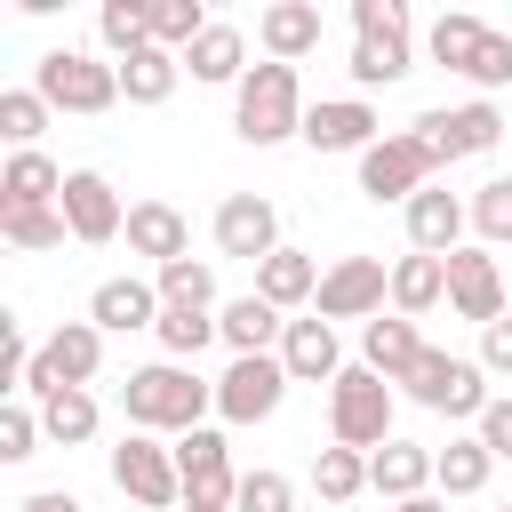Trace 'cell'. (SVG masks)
Masks as SVG:
<instances>
[{"label":"cell","instance_id":"6da1fadb","mask_svg":"<svg viewBox=\"0 0 512 512\" xmlns=\"http://www.w3.org/2000/svg\"><path fill=\"white\" fill-rule=\"evenodd\" d=\"M120 416H128V432H168V440H184V432H200V424L216 416V384H208L200 368H184V360H152V368H128Z\"/></svg>","mask_w":512,"mask_h":512},{"label":"cell","instance_id":"7a4b0ae2","mask_svg":"<svg viewBox=\"0 0 512 512\" xmlns=\"http://www.w3.org/2000/svg\"><path fill=\"white\" fill-rule=\"evenodd\" d=\"M304 80H296V64H248V80L232 88V136L240 144H256V152H272V144H288V136H304Z\"/></svg>","mask_w":512,"mask_h":512},{"label":"cell","instance_id":"3957f363","mask_svg":"<svg viewBox=\"0 0 512 512\" xmlns=\"http://www.w3.org/2000/svg\"><path fill=\"white\" fill-rule=\"evenodd\" d=\"M344 72H352V96L416 72V24L400 0H352V64Z\"/></svg>","mask_w":512,"mask_h":512},{"label":"cell","instance_id":"277c9868","mask_svg":"<svg viewBox=\"0 0 512 512\" xmlns=\"http://www.w3.org/2000/svg\"><path fill=\"white\" fill-rule=\"evenodd\" d=\"M416 408H432V416H448V424H480L488 416V368L480 360H464V352H440V344H424V360L408 368V384H400Z\"/></svg>","mask_w":512,"mask_h":512},{"label":"cell","instance_id":"5b68a950","mask_svg":"<svg viewBox=\"0 0 512 512\" xmlns=\"http://www.w3.org/2000/svg\"><path fill=\"white\" fill-rule=\"evenodd\" d=\"M112 488L136 504V512H184V480H176V440L160 432H120L112 440Z\"/></svg>","mask_w":512,"mask_h":512},{"label":"cell","instance_id":"8992f818","mask_svg":"<svg viewBox=\"0 0 512 512\" xmlns=\"http://www.w3.org/2000/svg\"><path fill=\"white\" fill-rule=\"evenodd\" d=\"M32 88L48 96V112L96 120V112L120 104V64H104V56H88V48H48V56L32 64Z\"/></svg>","mask_w":512,"mask_h":512},{"label":"cell","instance_id":"52a82bcc","mask_svg":"<svg viewBox=\"0 0 512 512\" xmlns=\"http://www.w3.org/2000/svg\"><path fill=\"white\" fill-rule=\"evenodd\" d=\"M96 376H104V328H96V320H64V328L40 336V360H32V376H24V400L40 408V400H56V392H88Z\"/></svg>","mask_w":512,"mask_h":512},{"label":"cell","instance_id":"ba28073f","mask_svg":"<svg viewBox=\"0 0 512 512\" xmlns=\"http://www.w3.org/2000/svg\"><path fill=\"white\" fill-rule=\"evenodd\" d=\"M328 440L336 448H360V456H376L384 440H392V384L376 376V368H344L336 384H328Z\"/></svg>","mask_w":512,"mask_h":512},{"label":"cell","instance_id":"9c48e42d","mask_svg":"<svg viewBox=\"0 0 512 512\" xmlns=\"http://www.w3.org/2000/svg\"><path fill=\"white\" fill-rule=\"evenodd\" d=\"M408 136L432 152V168H456V160H480V152H496V136H504V112H496L488 96H472V104L416 112V120H408Z\"/></svg>","mask_w":512,"mask_h":512},{"label":"cell","instance_id":"30bf717a","mask_svg":"<svg viewBox=\"0 0 512 512\" xmlns=\"http://www.w3.org/2000/svg\"><path fill=\"white\" fill-rule=\"evenodd\" d=\"M424 184H440V168H432V152H424L408 128H392L384 144L360 152V200H376V208H408Z\"/></svg>","mask_w":512,"mask_h":512},{"label":"cell","instance_id":"8fae6325","mask_svg":"<svg viewBox=\"0 0 512 512\" xmlns=\"http://www.w3.org/2000/svg\"><path fill=\"white\" fill-rule=\"evenodd\" d=\"M312 312L336 328V320H376V312H392V264L384 256H336L328 272H320V296H312Z\"/></svg>","mask_w":512,"mask_h":512},{"label":"cell","instance_id":"7c38bea8","mask_svg":"<svg viewBox=\"0 0 512 512\" xmlns=\"http://www.w3.org/2000/svg\"><path fill=\"white\" fill-rule=\"evenodd\" d=\"M176 480H184V512H232L240 472H232V448H224L216 424H200V432L176 440Z\"/></svg>","mask_w":512,"mask_h":512},{"label":"cell","instance_id":"4fadbf2b","mask_svg":"<svg viewBox=\"0 0 512 512\" xmlns=\"http://www.w3.org/2000/svg\"><path fill=\"white\" fill-rule=\"evenodd\" d=\"M280 400H288L280 352H248V360H232V368L216 376V416H224V424H272Z\"/></svg>","mask_w":512,"mask_h":512},{"label":"cell","instance_id":"5bb4252c","mask_svg":"<svg viewBox=\"0 0 512 512\" xmlns=\"http://www.w3.org/2000/svg\"><path fill=\"white\" fill-rule=\"evenodd\" d=\"M208 232H216V256H240V264H264V256L288 248V240H280V208H272L264 192H224Z\"/></svg>","mask_w":512,"mask_h":512},{"label":"cell","instance_id":"9a60e30c","mask_svg":"<svg viewBox=\"0 0 512 512\" xmlns=\"http://www.w3.org/2000/svg\"><path fill=\"white\" fill-rule=\"evenodd\" d=\"M56 208H64V224H72V240H80V248H104V240H120V232H128V208H120V192H112V176H104V168H72Z\"/></svg>","mask_w":512,"mask_h":512},{"label":"cell","instance_id":"2e32d148","mask_svg":"<svg viewBox=\"0 0 512 512\" xmlns=\"http://www.w3.org/2000/svg\"><path fill=\"white\" fill-rule=\"evenodd\" d=\"M504 296H512V280H504V264L488 248H456L448 256V312L456 320L488 328V320H504Z\"/></svg>","mask_w":512,"mask_h":512},{"label":"cell","instance_id":"e0dca14e","mask_svg":"<svg viewBox=\"0 0 512 512\" xmlns=\"http://www.w3.org/2000/svg\"><path fill=\"white\" fill-rule=\"evenodd\" d=\"M304 144L312 152H368V144H384V120H376V104L368 96H320L312 112H304Z\"/></svg>","mask_w":512,"mask_h":512},{"label":"cell","instance_id":"ac0fdd59","mask_svg":"<svg viewBox=\"0 0 512 512\" xmlns=\"http://www.w3.org/2000/svg\"><path fill=\"white\" fill-rule=\"evenodd\" d=\"M400 216H408V248H416V256H456L464 232H472V200L448 192V184H424Z\"/></svg>","mask_w":512,"mask_h":512},{"label":"cell","instance_id":"d6986e66","mask_svg":"<svg viewBox=\"0 0 512 512\" xmlns=\"http://www.w3.org/2000/svg\"><path fill=\"white\" fill-rule=\"evenodd\" d=\"M120 240H128V256H152V272L192 256V224H184L176 200H128V232Z\"/></svg>","mask_w":512,"mask_h":512},{"label":"cell","instance_id":"ffe728a7","mask_svg":"<svg viewBox=\"0 0 512 512\" xmlns=\"http://www.w3.org/2000/svg\"><path fill=\"white\" fill-rule=\"evenodd\" d=\"M88 320H96L104 336L160 328V288H152V280H136V272H112V280H96V296H88Z\"/></svg>","mask_w":512,"mask_h":512},{"label":"cell","instance_id":"44dd1931","mask_svg":"<svg viewBox=\"0 0 512 512\" xmlns=\"http://www.w3.org/2000/svg\"><path fill=\"white\" fill-rule=\"evenodd\" d=\"M280 368H288V384H336V376H344V344H336V328H328L320 312L288 320V336H280Z\"/></svg>","mask_w":512,"mask_h":512},{"label":"cell","instance_id":"7402d4cb","mask_svg":"<svg viewBox=\"0 0 512 512\" xmlns=\"http://www.w3.org/2000/svg\"><path fill=\"white\" fill-rule=\"evenodd\" d=\"M368 488L384 496V504H408V496H432V448L424 440H384L376 456H368Z\"/></svg>","mask_w":512,"mask_h":512},{"label":"cell","instance_id":"603a6c76","mask_svg":"<svg viewBox=\"0 0 512 512\" xmlns=\"http://www.w3.org/2000/svg\"><path fill=\"white\" fill-rule=\"evenodd\" d=\"M320 32H328V24H320L312 0H272V8L256 16V40H264L272 64H304V56L320 48Z\"/></svg>","mask_w":512,"mask_h":512},{"label":"cell","instance_id":"cb8c5ba5","mask_svg":"<svg viewBox=\"0 0 512 512\" xmlns=\"http://www.w3.org/2000/svg\"><path fill=\"white\" fill-rule=\"evenodd\" d=\"M216 336L232 344V360H248V352H280V336H288V312H272V304L248 288V296L216 304Z\"/></svg>","mask_w":512,"mask_h":512},{"label":"cell","instance_id":"d4e9b609","mask_svg":"<svg viewBox=\"0 0 512 512\" xmlns=\"http://www.w3.org/2000/svg\"><path fill=\"white\" fill-rule=\"evenodd\" d=\"M424 360V336H416V320H400V312H376L368 328H360V368H376L384 384H408V368Z\"/></svg>","mask_w":512,"mask_h":512},{"label":"cell","instance_id":"484cf974","mask_svg":"<svg viewBox=\"0 0 512 512\" xmlns=\"http://www.w3.org/2000/svg\"><path fill=\"white\" fill-rule=\"evenodd\" d=\"M184 72H192L200 88H240V80H248V32H240V24H208V32L184 48Z\"/></svg>","mask_w":512,"mask_h":512},{"label":"cell","instance_id":"4316f807","mask_svg":"<svg viewBox=\"0 0 512 512\" xmlns=\"http://www.w3.org/2000/svg\"><path fill=\"white\" fill-rule=\"evenodd\" d=\"M64 176H72V168H56L48 152H8V168H0V208H56V200H64Z\"/></svg>","mask_w":512,"mask_h":512},{"label":"cell","instance_id":"83f0119b","mask_svg":"<svg viewBox=\"0 0 512 512\" xmlns=\"http://www.w3.org/2000/svg\"><path fill=\"white\" fill-rule=\"evenodd\" d=\"M256 296H264L272 312H304V304L320 296V264H312L304 248H280V256L256 264Z\"/></svg>","mask_w":512,"mask_h":512},{"label":"cell","instance_id":"f1b7e54d","mask_svg":"<svg viewBox=\"0 0 512 512\" xmlns=\"http://www.w3.org/2000/svg\"><path fill=\"white\" fill-rule=\"evenodd\" d=\"M448 304V256H400L392 264V312L400 320H424V312H440Z\"/></svg>","mask_w":512,"mask_h":512},{"label":"cell","instance_id":"f546056e","mask_svg":"<svg viewBox=\"0 0 512 512\" xmlns=\"http://www.w3.org/2000/svg\"><path fill=\"white\" fill-rule=\"evenodd\" d=\"M496 472V456L480 448V432H456L448 448H432V496H480Z\"/></svg>","mask_w":512,"mask_h":512},{"label":"cell","instance_id":"4dcf8cb0","mask_svg":"<svg viewBox=\"0 0 512 512\" xmlns=\"http://www.w3.org/2000/svg\"><path fill=\"white\" fill-rule=\"evenodd\" d=\"M176 80H184V56H168V48H136V56H120V104H168L176 96Z\"/></svg>","mask_w":512,"mask_h":512},{"label":"cell","instance_id":"1f68e13d","mask_svg":"<svg viewBox=\"0 0 512 512\" xmlns=\"http://www.w3.org/2000/svg\"><path fill=\"white\" fill-rule=\"evenodd\" d=\"M152 336H160V360H184V368H192L208 344H224V336H216V312H192V304H160V328H152Z\"/></svg>","mask_w":512,"mask_h":512},{"label":"cell","instance_id":"d6a6232c","mask_svg":"<svg viewBox=\"0 0 512 512\" xmlns=\"http://www.w3.org/2000/svg\"><path fill=\"white\" fill-rule=\"evenodd\" d=\"M96 40H104L112 64L136 56V48H152V0H104L96 8Z\"/></svg>","mask_w":512,"mask_h":512},{"label":"cell","instance_id":"836d02e7","mask_svg":"<svg viewBox=\"0 0 512 512\" xmlns=\"http://www.w3.org/2000/svg\"><path fill=\"white\" fill-rule=\"evenodd\" d=\"M96 424H104L96 392H56V400H40V432H48L56 448H88V440H96Z\"/></svg>","mask_w":512,"mask_h":512},{"label":"cell","instance_id":"e575fe53","mask_svg":"<svg viewBox=\"0 0 512 512\" xmlns=\"http://www.w3.org/2000/svg\"><path fill=\"white\" fill-rule=\"evenodd\" d=\"M480 40H488V24H480V16H464V8H448V16H432V32H424V48H432V64H448V72H472V56H480Z\"/></svg>","mask_w":512,"mask_h":512},{"label":"cell","instance_id":"d590c367","mask_svg":"<svg viewBox=\"0 0 512 512\" xmlns=\"http://www.w3.org/2000/svg\"><path fill=\"white\" fill-rule=\"evenodd\" d=\"M48 96L40 88H0V136H8V152H40V136H48Z\"/></svg>","mask_w":512,"mask_h":512},{"label":"cell","instance_id":"8d00e7d4","mask_svg":"<svg viewBox=\"0 0 512 512\" xmlns=\"http://www.w3.org/2000/svg\"><path fill=\"white\" fill-rule=\"evenodd\" d=\"M0 240L24 248V256H48V248L72 240V224H64V208H0Z\"/></svg>","mask_w":512,"mask_h":512},{"label":"cell","instance_id":"74e56055","mask_svg":"<svg viewBox=\"0 0 512 512\" xmlns=\"http://www.w3.org/2000/svg\"><path fill=\"white\" fill-rule=\"evenodd\" d=\"M152 288H160V304L216 312V264H208V256H176V264H160V272H152Z\"/></svg>","mask_w":512,"mask_h":512},{"label":"cell","instance_id":"f35d334b","mask_svg":"<svg viewBox=\"0 0 512 512\" xmlns=\"http://www.w3.org/2000/svg\"><path fill=\"white\" fill-rule=\"evenodd\" d=\"M312 488H320V504H352V496L368 488V456H360V448H336V440H328V448L312 456Z\"/></svg>","mask_w":512,"mask_h":512},{"label":"cell","instance_id":"ab89813d","mask_svg":"<svg viewBox=\"0 0 512 512\" xmlns=\"http://www.w3.org/2000/svg\"><path fill=\"white\" fill-rule=\"evenodd\" d=\"M208 24H216V16H208L200 0H152V48H168V56H184Z\"/></svg>","mask_w":512,"mask_h":512},{"label":"cell","instance_id":"60d3db41","mask_svg":"<svg viewBox=\"0 0 512 512\" xmlns=\"http://www.w3.org/2000/svg\"><path fill=\"white\" fill-rule=\"evenodd\" d=\"M472 232H480V248H512V176H488L472 192Z\"/></svg>","mask_w":512,"mask_h":512},{"label":"cell","instance_id":"b9f144b4","mask_svg":"<svg viewBox=\"0 0 512 512\" xmlns=\"http://www.w3.org/2000/svg\"><path fill=\"white\" fill-rule=\"evenodd\" d=\"M232 512H296V480H288V472H272V464L240 472V496H232Z\"/></svg>","mask_w":512,"mask_h":512},{"label":"cell","instance_id":"7bdbcfd3","mask_svg":"<svg viewBox=\"0 0 512 512\" xmlns=\"http://www.w3.org/2000/svg\"><path fill=\"white\" fill-rule=\"evenodd\" d=\"M40 440H48V432H40V408H32V400H8V408H0V464L40 456Z\"/></svg>","mask_w":512,"mask_h":512},{"label":"cell","instance_id":"ee69618b","mask_svg":"<svg viewBox=\"0 0 512 512\" xmlns=\"http://www.w3.org/2000/svg\"><path fill=\"white\" fill-rule=\"evenodd\" d=\"M480 96H496V88H512V32H496L488 24V40H480V56H472V72H464Z\"/></svg>","mask_w":512,"mask_h":512},{"label":"cell","instance_id":"f6af8a7d","mask_svg":"<svg viewBox=\"0 0 512 512\" xmlns=\"http://www.w3.org/2000/svg\"><path fill=\"white\" fill-rule=\"evenodd\" d=\"M472 360H480V368H488V376H512V312H504V320H488V328H480V352H472Z\"/></svg>","mask_w":512,"mask_h":512},{"label":"cell","instance_id":"bcb514c9","mask_svg":"<svg viewBox=\"0 0 512 512\" xmlns=\"http://www.w3.org/2000/svg\"><path fill=\"white\" fill-rule=\"evenodd\" d=\"M472 432H480V448H488V456H512V392H496V400H488V416H480Z\"/></svg>","mask_w":512,"mask_h":512},{"label":"cell","instance_id":"7dc6e473","mask_svg":"<svg viewBox=\"0 0 512 512\" xmlns=\"http://www.w3.org/2000/svg\"><path fill=\"white\" fill-rule=\"evenodd\" d=\"M16 512H88V504H80V496H64V488H40V496H24Z\"/></svg>","mask_w":512,"mask_h":512},{"label":"cell","instance_id":"c3c4849f","mask_svg":"<svg viewBox=\"0 0 512 512\" xmlns=\"http://www.w3.org/2000/svg\"><path fill=\"white\" fill-rule=\"evenodd\" d=\"M392 512H448V496H408V504H392Z\"/></svg>","mask_w":512,"mask_h":512},{"label":"cell","instance_id":"681fc988","mask_svg":"<svg viewBox=\"0 0 512 512\" xmlns=\"http://www.w3.org/2000/svg\"><path fill=\"white\" fill-rule=\"evenodd\" d=\"M504 512H512V504H504Z\"/></svg>","mask_w":512,"mask_h":512}]
</instances>
